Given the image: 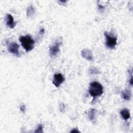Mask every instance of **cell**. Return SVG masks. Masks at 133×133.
I'll return each mask as SVG.
<instances>
[{"mask_svg": "<svg viewBox=\"0 0 133 133\" xmlns=\"http://www.w3.org/2000/svg\"><path fill=\"white\" fill-rule=\"evenodd\" d=\"M22 46L26 52L31 51L35 46V41L30 35L21 36L19 38Z\"/></svg>", "mask_w": 133, "mask_h": 133, "instance_id": "obj_1", "label": "cell"}, {"mask_svg": "<svg viewBox=\"0 0 133 133\" xmlns=\"http://www.w3.org/2000/svg\"><path fill=\"white\" fill-rule=\"evenodd\" d=\"M88 91L89 95L95 98L103 94V88L100 83L95 81L90 83Z\"/></svg>", "mask_w": 133, "mask_h": 133, "instance_id": "obj_2", "label": "cell"}, {"mask_svg": "<svg viewBox=\"0 0 133 133\" xmlns=\"http://www.w3.org/2000/svg\"><path fill=\"white\" fill-rule=\"evenodd\" d=\"M62 39L61 38H58L49 48V54L51 57H55L57 55L60 51V46L62 44Z\"/></svg>", "mask_w": 133, "mask_h": 133, "instance_id": "obj_3", "label": "cell"}, {"mask_svg": "<svg viewBox=\"0 0 133 133\" xmlns=\"http://www.w3.org/2000/svg\"><path fill=\"white\" fill-rule=\"evenodd\" d=\"M105 37V45L110 49H113L117 44V37L109 34L108 32L104 33Z\"/></svg>", "mask_w": 133, "mask_h": 133, "instance_id": "obj_4", "label": "cell"}, {"mask_svg": "<svg viewBox=\"0 0 133 133\" xmlns=\"http://www.w3.org/2000/svg\"><path fill=\"white\" fill-rule=\"evenodd\" d=\"M64 77L61 73L55 74L53 77L52 83L57 88H58L61 84L64 81Z\"/></svg>", "mask_w": 133, "mask_h": 133, "instance_id": "obj_5", "label": "cell"}, {"mask_svg": "<svg viewBox=\"0 0 133 133\" xmlns=\"http://www.w3.org/2000/svg\"><path fill=\"white\" fill-rule=\"evenodd\" d=\"M8 48L9 51L10 53L14 54L16 56H18L19 55V46L17 43L15 42H12L9 44Z\"/></svg>", "mask_w": 133, "mask_h": 133, "instance_id": "obj_6", "label": "cell"}, {"mask_svg": "<svg viewBox=\"0 0 133 133\" xmlns=\"http://www.w3.org/2000/svg\"><path fill=\"white\" fill-rule=\"evenodd\" d=\"M5 22L7 27L10 29H14L16 26V22L14 21V17L10 14H7L5 16Z\"/></svg>", "mask_w": 133, "mask_h": 133, "instance_id": "obj_7", "label": "cell"}, {"mask_svg": "<svg viewBox=\"0 0 133 133\" xmlns=\"http://www.w3.org/2000/svg\"><path fill=\"white\" fill-rule=\"evenodd\" d=\"M82 57L88 61H91L93 59V54L92 51L89 49H83L81 51Z\"/></svg>", "mask_w": 133, "mask_h": 133, "instance_id": "obj_8", "label": "cell"}, {"mask_svg": "<svg viewBox=\"0 0 133 133\" xmlns=\"http://www.w3.org/2000/svg\"><path fill=\"white\" fill-rule=\"evenodd\" d=\"M120 114L122 116V118L125 120H128L130 116V114L129 111L127 109H124L120 112Z\"/></svg>", "mask_w": 133, "mask_h": 133, "instance_id": "obj_9", "label": "cell"}, {"mask_svg": "<svg viewBox=\"0 0 133 133\" xmlns=\"http://www.w3.org/2000/svg\"><path fill=\"white\" fill-rule=\"evenodd\" d=\"M36 9L34 6L33 5L29 6L26 9V16L28 17H31L35 14Z\"/></svg>", "mask_w": 133, "mask_h": 133, "instance_id": "obj_10", "label": "cell"}, {"mask_svg": "<svg viewBox=\"0 0 133 133\" xmlns=\"http://www.w3.org/2000/svg\"><path fill=\"white\" fill-rule=\"evenodd\" d=\"M131 96V93L130 90L126 89L122 92V97L125 100H129Z\"/></svg>", "mask_w": 133, "mask_h": 133, "instance_id": "obj_11", "label": "cell"}, {"mask_svg": "<svg viewBox=\"0 0 133 133\" xmlns=\"http://www.w3.org/2000/svg\"><path fill=\"white\" fill-rule=\"evenodd\" d=\"M96 112V110L95 109H91L89 111L88 113V115L90 120L92 121L94 119Z\"/></svg>", "mask_w": 133, "mask_h": 133, "instance_id": "obj_12", "label": "cell"}, {"mask_svg": "<svg viewBox=\"0 0 133 133\" xmlns=\"http://www.w3.org/2000/svg\"><path fill=\"white\" fill-rule=\"evenodd\" d=\"M100 72L96 68H91L89 70V73L90 74H98Z\"/></svg>", "mask_w": 133, "mask_h": 133, "instance_id": "obj_13", "label": "cell"}, {"mask_svg": "<svg viewBox=\"0 0 133 133\" xmlns=\"http://www.w3.org/2000/svg\"><path fill=\"white\" fill-rule=\"evenodd\" d=\"M34 132L37 133V132H39V133H42L43 132V125L42 124H39L36 128V129L34 131Z\"/></svg>", "mask_w": 133, "mask_h": 133, "instance_id": "obj_14", "label": "cell"}, {"mask_svg": "<svg viewBox=\"0 0 133 133\" xmlns=\"http://www.w3.org/2000/svg\"><path fill=\"white\" fill-rule=\"evenodd\" d=\"M20 110L21 111H22V112H24L25 111V105H22L20 108Z\"/></svg>", "mask_w": 133, "mask_h": 133, "instance_id": "obj_15", "label": "cell"}, {"mask_svg": "<svg viewBox=\"0 0 133 133\" xmlns=\"http://www.w3.org/2000/svg\"><path fill=\"white\" fill-rule=\"evenodd\" d=\"M70 132H73V133L77 132V133H78V132H80V131L78 130L77 128H73V129H72V130H71L70 131Z\"/></svg>", "mask_w": 133, "mask_h": 133, "instance_id": "obj_16", "label": "cell"}, {"mask_svg": "<svg viewBox=\"0 0 133 133\" xmlns=\"http://www.w3.org/2000/svg\"><path fill=\"white\" fill-rule=\"evenodd\" d=\"M45 33V30L44 28H42L40 30V31H39V35H43Z\"/></svg>", "mask_w": 133, "mask_h": 133, "instance_id": "obj_17", "label": "cell"}, {"mask_svg": "<svg viewBox=\"0 0 133 133\" xmlns=\"http://www.w3.org/2000/svg\"><path fill=\"white\" fill-rule=\"evenodd\" d=\"M129 84H130V85L131 86H132V75H131V78H130V80L129 81Z\"/></svg>", "mask_w": 133, "mask_h": 133, "instance_id": "obj_18", "label": "cell"}, {"mask_svg": "<svg viewBox=\"0 0 133 133\" xmlns=\"http://www.w3.org/2000/svg\"><path fill=\"white\" fill-rule=\"evenodd\" d=\"M59 2L61 3H65L66 2V1H59Z\"/></svg>", "mask_w": 133, "mask_h": 133, "instance_id": "obj_19", "label": "cell"}]
</instances>
